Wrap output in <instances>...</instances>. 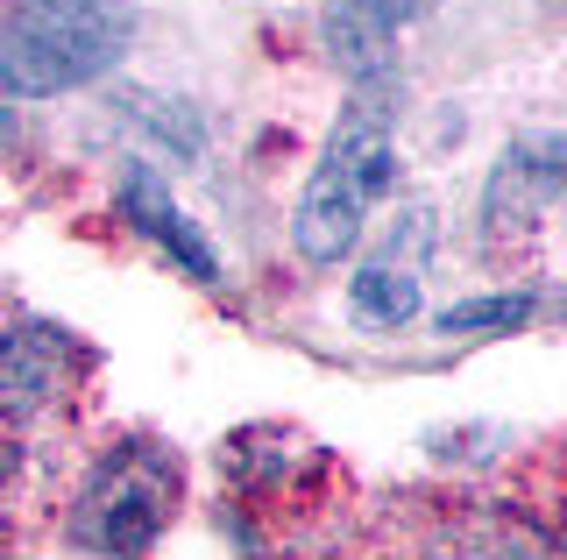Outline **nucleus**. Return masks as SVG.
<instances>
[{"label": "nucleus", "instance_id": "nucleus-1", "mask_svg": "<svg viewBox=\"0 0 567 560\" xmlns=\"http://www.w3.org/2000/svg\"><path fill=\"white\" fill-rule=\"evenodd\" d=\"M390 185H398V85L369 79L348 93L306 191H298V214H291L298 256L312 270H333L362 241V227L377 214V199H390Z\"/></svg>", "mask_w": 567, "mask_h": 560}, {"label": "nucleus", "instance_id": "nucleus-2", "mask_svg": "<svg viewBox=\"0 0 567 560\" xmlns=\"http://www.w3.org/2000/svg\"><path fill=\"white\" fill-rule=\"evenodd\" d=\"M135 43V0H14L0 14V100H50L106 79Z\"/></svg>", "mask_w": 567, "mask_h": 560}, {"label": "nucleus", "instance_id": "nucleus-3", "mask_svg": "<svg viewBox=\"0 0 567 560\" xmlns=\"http://www.w3.org/2000/svg\"><path fill=\"white\" fill-rule=\"evenodd\" d=\"M177 511V454L164 440H114L71 497V547L142 560Z\"/></svg>", "mask_w": 567, "mask_h": 560}, {"label": "nucleus", "instance_id": "nucleus-4", "mask_svg": "<svg viewBox=\"0 0 567 560\" xmlns=\"http://www.w3.org/2000/svg\"><path fill=\"white\" fill-rule=\"evenodd\" d=\"M433 235H440L433 199H404L398 214H390L383 241L362 256V270L348 277V312H354V326H369V334H398V326L419 320Z\"/></svg>", "mask_w": 567, "mask_h": 560}, {"label": "nucleus", "instance_id": "nucleus-5", "mask_svg": "<svg viewBox=\"0 0 567 560\" xmlns=\"http://www.w3.org/2000/svg\"><path fill=\"white\" fill-rule=\"evenodd\" d=\"M71 362H79V341L58 320L0 305V412L8 418H35L58 405L71 383Z\"/></svg>", "mask_w": 567, "mask_h": 560}, {"label": "nucleus", "instance_id": "nucleus-6", "mask_svg": "<svg viewBox=\"0 0 567 560\" xmlns=\"http://www.w3.org/2000/svg\"><path fill=\"white\" fill-rule=\"evenodd\" d=\"M567 185V143L560 135H518L496 156L489 185H483V241L496 249L504 235H532L546 214H554Z\"/></svg>", "mask_w": 567, "mask_h": 560}, {"label": "nucleus", "instance_id": "nucleus-7", "mask_svg": "<svg viewBox=\"0 0 567 560\" xmlns=\"http://www.w3.org/2000/svg\"><path fill=\"white\" fill-rule=\"evenodd\" d=\"M114 214L128 220L150 249H164L192 284H220V256H213V241L199 235V220L171 199V185H164V170H156V164H128L114 178Z\"/></svg>", "mask_w": 567, "mask_h": 560}, {"label": "nucleus", "instance_id": "nucleus-8", "mask_svg": "<svg viewBox=\"0 0 567 560\" xmlns=\"http://www.w3.org/2000/svg\"><path fill=\"white\" fill-rule=\"evenodd\" d=\"M440 0H327L319 14V43L327 58L341 64L354 85L369 79H390V50H398V29L425 22Z\"/></svg>", "mask_w": 567, "mask_h": 560}, {"label": "nucleus", "instance_id": "nucleus-9", "mask_svg": "<svg viewBox=\"0 0 567 560\" xmlns=\"http://www.w3.org/2000/svg\"><path fill=\"white\" fill-rule=\"evenodd\" d=\"M419 560H546V539L518 511H461L433 525Z\"/></svg>", "mask_w": 567, "mask_h": 560}, {"label": "nucleus", "instance_id": "nucleus-10", "mask_svg": "<svg viewBox=\"0 0 567 560\" xmlns=\"http://www.w3.org/2000/svg\"><path fill=\"white\" fill-rule=\"evenodd\" d=\"M114 107H121V121H128L135 135H150L156 156H177V164H192V156L206 149V121L192 114L185 100H156V93H142V85H121Z\"/></svg>", "mask_w": 567, "mask_h": 560}, {"label": "nucleus", "instance_id": "nucleus-11", "mask_svg": "<svg viewBox=\"0 0 567 560\" xmlns=\"http://www.w3.org/2000/svg\"><path fill=\"white\" fill-rule=\"evenodd\" d=\"M539 312V291H489V299H461L447 312H433V334H518Z\"/></svg>", "mask_w": 567, "mask_h": 560}]
</instances>
